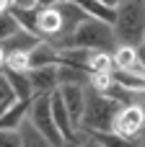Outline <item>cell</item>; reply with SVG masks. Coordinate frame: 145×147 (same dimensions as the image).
Here are the masks:
<instances>
[{"label": "cell", "mask_w": 145, "mask_h": 147, "mask_svg": "<svg viewBox=\"0 0 145 147\" xmlns=\"http://www.w3.org/2000/svg\"><path fill=\"white\" fill-rule=\"evenodd\" d=\"M29 75H31L36 96H52V93L60 90V65L36 67V70H29Z\"/></svg>", "instance_id": "ba28073f"}, {"label": "cell", "mask_w": 145, "mask_h": 147, "mask_svg": "<svg viewBox=\"0 0 145 147\" xmlns=\"http://www.w3.org/2000/svg\"><path fill=\"white\" fill-rule=\"evenodd\" d=\"M122 111V103L112 96H104L88 85V103H86V116H83V129L88 132H112L117 114Z\"/></svg>", "instance_id": "3957f363"}, {"label": "cell", "mask_w": 145, "mask_h": 147, "mask_svg": "<svg viewBox=\"0 0 145 147\" xmlns=\"http://www.w3.org/2000/svg\"><path fill=\"white\" fill-rule=\"evenodd\" d=\"M67 47H75V49H88V52H117L119 47V39H117V31H114V23H106L101 18H93L88 16L65 41L60 49H67Z\"/></svg>", "instance_id": "6da1fadb"}, {"label": "cell", "mask_w": 145, "mask_h": 147, "mask_svg": "<svg viewBox=\"0 0 145 147\" xmlns=\"http://www.w3.org/2000/svg\"><path fill=\"white\" fill-rule=\"evenodd\" d=\"M60 98L70 111V119L78 129H83V116H86V103H88V88L80 83H70V85H60Z\"/></svg>", "instance_id": "52a82bcc"}, {"label": "cell", "mask_w": 145, "mask_h": 147, "mask_svg": "<svg viewBox=\"0 0 145 147\" xmlns=\"http://www.w3.org/2000/svg\"><path fill=\"white\" fill-rule=\"evenodd\" d=\"M91 75L93 72H114V54L112 52H91Z\"/></svg>", "instance_id": "ac0fdd59"}, {"label": "cell", "mask_w": 145, "mask_h": 147, "mask_svg": "<svg viewBox=\"0 0 145 147\" xmlns=\"http://www.w3.org/2000/svg\"><path fill=\"white\" fill-rule=\"evenodd\" d=\"M21 98H18V93L13 90V85H10V80L5 78V75H0V109L3 111H8L10 106H16Z\"/></svg>", "instance_id": "d6986e66"}, {"label": "cell", "mask_w": 145, "mask_h": 147, "mask_svg": "<svg viewBox=\"0 0 145 147\" xmlns=\"http://www.w3.org/2000/svg\"><path fill=\"white\" fill-rule=\"evenodd\" d=\"M114 67L117 70H127V72L145 75V59H143V54H140V47L119 44L117 52H114Z\"/></svg>", "instance_id": "30bf717a"}, {"label": "cell", "mask_w": 145, "mask_h": 147, "mask_svg": "<svg viewBox=\"0 0 145 147\" xmlns=\"http://www.w3.org/2000/svg\"><path fill=\"white\" fill-rule=\"evenodd\" d=\"M73 147H101V145H99V142H96L93 137H88V140H80L78 145H73Z\"/></svg>", "instance_id": "7402d4cb"}, {"label": "cell", "mask_w": 145, "mask_h": 147, "mask_svg": "<svg viewBox=\"0 0 145 147\" xmlns=\"http://www.w3.org/2000/svg\"><path fill=\"white\" fill-rule=\"evenodd\" d=\"M143 134H145V132H143ZM143 142H145V137H143Z\"/></svg>", "instance_id": "603a6c76"}, {"label": "cell", "mask_w": 145, "mask_h": 147, "mask_svg": "<svg viewBox=\"0 0 145 147\" xmlns=\"http://www.w3.org/2000/svg\"><path fill=\"white\" fill-rule=\"evenodd\" d=\"M34 101V98H31ZM31 101H18L16 106H10L8 111H3L0 116V129H21V124L29 119L31 114Z\"/></svg>", "instance_id": "5bb4252c"}, {"label": "cell", "mask_w": 145, "mask_h": 147, "mask_svg": "<svg viewBox=\"0 0 145 147\" xmlns=\"http://www.w3.org/2000/svg\"><path fill=\"white\" fill-rule=\"evenodd\" d=\"M21 140H23V147H54L39 129H36V124L31 121V119H26L23 124H21Z\"/></svg>", "instance_id": "e0dca14e"}, {"label": "cell", "mask_w": 145, "mask_h": 147, "mask_svg": "<svg viewBox=\"0 0 145 147\" xmlns=\"http://www.w3.org/2000/svg\"><path fill=\"white\" fill-rule=\"evenodd\" d=\"M52 111H54V121H57V127H60V132H62L65 142H80V140H78V127L73 124L70 111H67V106L62 103L60 93H54V96H52Z\"/></svg>", "instance_id": "4fadbf2b"}, {"label": "cell", "mask_w": 145, "mask_h": 147, "mask_svg": "<svg viewBox=\"0 0 145 147\" xmlns=\"http://www.w3.org/2000/svg\"><path fill=\"white\" fill-rule=\"evenodd\" d=\"M114 31L119 44L140 47L145 41V0H125L117 8Z\"/></svg>", "instance_id": "7a4b0ae2"}, {"label": "cell", "mask_w": 145, "mask_h": 147, "mask_svg": "<svg viewBox=\"0 0 145 147\" xmlns=\"http://www.w3.org/2000/svg\"><path fill=\"white\" fill-rule=\"evenodd\" d=\"M36 26H39V36L52 41V44H60V36L65 34V18H62V10L54 5H39V16H36Z\"/></svg>", "instance_id": "8992f818"}, {"label": "cell", "mask_w": 145, "mask_h": 147, "mask_svg": "<svg viewBox=\"0 0 145 147\" xmlns=\"http://www.w3.org/2000/svg\"><path fill=\"white\" fill-rule=\"evenodd\" d=\"M39 41H44V39L36 36V34H31V31H26V28H21L18 34L3 39L0 49H3V57H10V54H29Z\"/></svg>", "instance_id": "8fae6325"}, {"label": "cell", "mask_w": 145, "mask_h": 147, "mask_svg": "<svg viewBox=\"0 0 145 147\" xmlns=\"http://www.w3.org/2000/svg\"><path fill=\"white\" fill-rule=\"evenodd\" d=\"M23 26H21V21L10 13V10H3V16H0V34H3V39H8V36H13V34H18Z\"/></svg>", "instance_id": "ffe728a7"}, {"label": "cell", "mask_w": 145, "mask_h": 147, "mask_svg": "<svg viewBox=\"0 0 145 147\" xmlns=\"http://www.w3.org/2000/svg\"><path fill=\"white\" fill-rule=\"evenodd\" d=\"M143 44H145V41H143Z\"/></svg>", "instance_id": "cb8c5ba5"}, {"label": "cell", "mask_w": 145, "mask_h": 147, "mask_svg": "<svg viewBox=\"0 0 145 147\" xmlns=\"http://www.w3.org/2000/svg\"><path fill=\"white\" fill-rule=\"evenodd\" d=\"M101 147H143L145 142L140 137H125L117 132H88Z\"/></svg>", "instance_id": "9a60e30c"}, {"label": "cell", "mask_w": 145, "mask_h": 147, "mask_svg": "<svg viewBox=\"0 0 145 147\" xmlns=\"http://www.w3.org/2000/svg\"><path fill=\"white\" fill-rule=\"evenodd\" d=\"M62 62V49L52 41H39L31 52H29V67L36 70V67H52V65H60Z\"/></svg>", "instance_id": "9c48e42d"}, {"label": "cell", "mask_w": 145, "mask_h": 147, "mask_svg": "<svg viewBox=\"0 0 145 147\" xmlns=\"http://www.w3.org/2000/svg\"><path fill=\"white\" fill-rule=\"evenodd\" d=\"M0 75H5V78L10 80V85H13V90L18 93L21 101H31V98H36V90H34V83H31L29 70H16V67L3 65V72H0Z\"/></svg>", "instance_id": "7c38bea8"}, {"label": "cell", "mask_w": 145, "mask_h": 147, "mask_svg": "<svg viewBox=\"0 0 145 147\" xmlns=\"http://www.w3.org/2000/svg\"><path fill=\"white\" fill-rule=\"evenodd\" d=\"M0 147H23L18 129H0Z\"/></svg>", "instance_id": "44dd1931"}, {"label": "cell", "mask_w": 145, "mask_h": 147, "mask_svg": "<svg viewBox=\"0 0 145 147\" xmlns=\"http://www.w3.org/2000/svg\"><path fill=\"white\" fill-rule=\"evenodd\" d=\"M73 3H78L88 16H93V18H101V21H106V23H114L117 21V8H112V5H106V3H101V0H73Z\"/></svg>", "instance_id": "2e32d148"}, {"label": "cell", "mask_w": 145, "mask_h": 147, "mask_svg": "<svg viewBox=\"0 0 145 147\" xmlns=\"http://www.w3.org/2000/svg\"><path fill=\"white\" fill-rule=\"evenodd\" d=\"M54 96V93H52ZM52 96H36L34 101H31V114H29V119L36 124V129L52 142L54 147H65V137H62V132H60V127H57V121H54V111H52Z\"/></svg>", "instance_id": "277c9868"}, {"label": "cell", "mask_w": 145, "mask_h": 147, "mask_svg": "<svg viewBox=\"0 0 145 147\" xmlns=\"http://www.w3.org/2000/svg\"><path fill=\"white\" fill-rule=\"evenodd\" d=\"M112 132L125 134V137H140L145 132V103H127V106H122Z\"/></svg>", "instance_id": "5b68a950"}]
</instances>
